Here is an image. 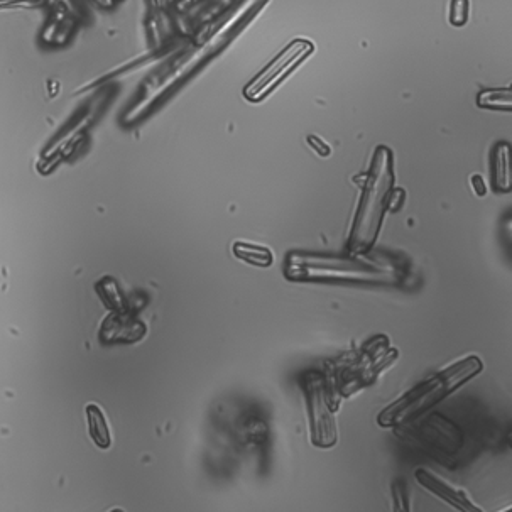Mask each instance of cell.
<instances>
[{
  "label": "cell",
  "mask_w": 512,
  "mask_h": 512,
  "mask_svg": "<svg viewBox=\"0 0 512 512\" xmlns=\"http://www.w3.org/2000/svg\"><path fill=\"white\" fill-rule=\"evenodd\" d=\"M88 426H90V436L93 442L97 443L100 448L110 447V431L104 413L99 406L90 404L87 408Z\"/></svg>",
  "instance_id": "10"
},
{
  "label": "cell",
  "mask_w": 512,
  "mask_h": 512,
  "mask_svg": "<svg viewBox=\"0 0 512 512\" xmlns=\"http://www.w3.org/2000/svg\"><path fill=\"white\" fill-rule=\"evenodd\" d=\"M308 416H310L311 442L316 447L330 448L337 443V423L328 399L327 384L322 374L310 372L303 379Z\"/></svg>",
  "instance_id": "4"
},
{
  "label": "cell",
  "mask_w": 512,
  "mask_h": 512,
  "mask_svg": "<svg viewBox=\"0 0 512 512\" xmlns=\"http://www.w3.org/2000/svg\"><path fill=\"white\" fill-rule=\"evenodd\" d=\"M492 175L497 191L512 190V148L507 142H499L494 149Z\"/></svg>",
  "instance_id": "9"
},
{
  "label": "cell",
  "mask_w": 512,
  "mask_h": 512,
  "mask_svg": "<svg viewBox=\"0 0 512 512\" xmlns=\"http://www.w3.org/2000/svg\"><path fill=\"white\" fill-rule=\"evenodd\" d=\"M416 479L420 482L423 487H426L428 491L433 492L438 497H442L443 501H447L448 504H452L455 509L460 512H482L479 507H475L472 502L463 496L462 492L455 491L450 485L445 484L440 479H436L435 475H431L426 470H416Z\"/></svg>",
  "instance_id": "8"
},
{
  "label": "cell",
  "mask_w": 512,
  "mask_h": 512,
  "mask_svg": "<svg viewBox=\"0 0 512 512\" xmlns=\"http://www.w3.org/2000/svg\"><path fill=\"white\" fill-rule=\"evenodd\" d=\"M393 181V153L382 146L374 154L371 169L365 176L359 210L350 234L352 251L367 252L374 244L384 213L391 207Z\"/></svg>",
  "instance_id": "2"
},
{
  "label": "cell",
  "mask_w": 512,
  "mask_h": 512,
  "mask_svg": "<svg viewBox=\"0 0 512 512\" xmlns=\"http://www.w3.org/2000/svg\"><path fill=\"white\" fill-rule=\"evenodd\" d=\"M504 512H512V509H507V511H504Z\"/></svg>",
  "instance_id": "18"
},
{
  "label": "cell",
  "mask_w": 512,
  "mask_h": 512,
  "mask_svg": "<svg viewBox=\"0 0 512 512\" xmlns=\"http://www.w3.org/2000/svg\"><path fill=\"white\" fill-rule=\"evenodd\" d=\"M472 183H474V185L477 186V188H475V191H477V195H480V197H482V195H485V186L484 183H482V178H474V180H472Z\"/></svg>",
  "instance_id": "16"
},
{
  "label": "cell",
  "mask_w": 512,
  "mask_h": 512,
  "mask_svg": "<svg viewBox=\"0 0 512 512\" xmlns=\"http://www.w3.org/2000/svg\"><path fill=\"white\" fill-rule=\"evenodd\" d=\"M420 433L428 445H433L440 450H457L460 447V435L455 426L450 421L443 420L440 416H433L430 421H426L420 431H416V435Z\"/></svg>",
  "instance_id": "7"
},
{
  "label": "cell",
  "mask_w": 512,
  "mask_h": 512,
  "mask_svg": "<svg viewBox=\"0 0 512 512\" xmlns=\"http://www.w3.org/2000/svg\"><path fill=\"white\" fill-rule=\"evenodd\" d=\"M112 512H124V511H119V509H117V511H112Z\"/></svg>",
  "instance_id": "19"
},
{
  "label": "cell",
  "mask_w": 512,
  "mask_h": 512,
  "mask_svg": "<svg viewBox=\"0 0 512 512\" xmlns=\"http://www.w3.org/2000/svg\"><path fill=\"white\" fill-rule=\"evenodd\" d=\"M480 371H482V362L477 357H469L458 364H453L447 371L436 374L423 382L420 387H416L408 396H404L401 401L394 404L393 408L386 409L379 418L381 425L399 426L408 420H413Z\"/></svg>",
  "instance_id": "3"
},
{
  "label": "cell",
  "mask_w": 512,
  "mask_h": 512,
  "mask_svg": "<svg viewBox=\"0 0 512 512\" xmlns=\"http://www.w3.org/2000/svg\"><path fill=\"white\" fill-rule=\"evenodd\" d=\"M286 276L295 281H342V283L401 284L406 266L398 257L354 252L352 256L289 254Z\"/></svg>",
  "instance_id": "1"
},
{
  "label": "cell",
  "mask_w": 512,
  "mask_h": 512,
  "mask_svg": "<svg viewBox=\"0 0 512 512\" xmlns=\"http://www.w3.org/2000/svg\"><path fill=\"white\" fill-rule=\"evenodd\" d=\"M502 232H504L507 247L512 251V217L506 218V222L502 225Z\"/></svg>",
  "instance_id": "15"
},
{
  "label": "cell",
  "mask_w": 512,
  "mask_h": 512,
  "mask_svg": "<svg viewBox=\"0 0 512 512\" xmlns=\"http://www.w3.org/2000/svg\"><path fill=\"white\" fill-rule=\"evenodd\" d=\"M234 254L239 259L251 262L254 266L267 267L273 264V252L266 247L254 246V244H246V242H235Z\"/></svg>",
  "instance_id": "11"
},
{
  "label": "cell",
  "mask_w": 512,
  "mask_h": 512,
  "mask_svg": "<svg viewBox=\"0 0 512 512\" xmlns=\"http://www.w3.org/2000/svg\"><path fill=\"white\" fill-rule=\"evenodd\" d=\"M146 333V327L139 320L132 318L129 313H114L104 322L102 327V340L107 344L119 342H137Z\"/></svg>",
  "instance_id": "6"
},
{
  "label": "cell",
  "mask_w": 512,
  "mask_h": 512,
  "mask_svg": "<svg viewBox=\"0 0 512 512\" xmlns=\"http://www.w3.org/2000/svg\"><path fill=\"white\" fill-rule=\"evenodd\" d=\"M99 291L105 303L115 311V313H127L126 300L124 296L120 295L119 286L115 283L114 279H104L99 284Z\"/></svg>",
  "instance_id": "13"
},
{
  "label": "cell",
  "mask_w": 512,
  "mask_h": 512,
  "mask_svg": "<svg viewBox=\"0 0 512 512\" xmlns=\"http://www.w3.org/2000/svg\"><path fill=\"white\" fill-rule=\"evenodd\" d=\"M313 51V44L306 39H296L293 43L288 44L286 50L281 51L274 58L271 65H267L264 70L252 80L251 85L246 88V99L251 102H261L266 99L284 78L288 77L301 61H305Z\"/></svg>",
  "instance_id": "5"
},
{
  "label": "cell",
  "mask_w": 512,
  "mask_h": 512,
  "mask_svg": "<svg viewBox=\"0 0 512 512\" xmlns=\"http://www.w3.org/2000/svg\"><path fill=\"white\" fill-rule=\"evenodd\" d=\"M480 107L487 109L512 110V88H501V90H487L479 95Z\"/></svg>",
  "instance_id": "12"
},
{
  "label": "cell",
  "mask_w": 512,
  "mask_h": 512,
  "mask_svg": "<svg viewBox=\"0 0 512 512\" xmlns=\"http://www.w3.org/2000/svg\"><path fill=\"white\" fill-rule=\"evenodd\" d=\"M509 442H511V447H512V433H511V435H509Z\"/></svg>",
  "instance_id": "17"
},
{
  "label": "cell",
  "mask_w": 512,
  "mask_h": 512,
  "mask_svg": "<svg viewBox=\"0 0 512 512\" xmlns=\"http://www.w3.org/2000/svg\"><path fill=\"white\" fill-rule=\"evenodd\" d=\"M394 507L396 512H409L408 501H406V494L401 484L394 485Z\"/></svg>",
  "instance_id": "14"
}]
</instances>
